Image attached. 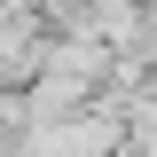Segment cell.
Here are the masks:
<instances>
[{
  "label": "cell",
  "mask_w": 157,
  "mask_h": 157,
  "mask_svg": "<svg viewBox=\"0 0 157 157\" xmlns=\"http://www.w3.org/2000/svg\"><path fill=\"white\" fill-rule=\"evenodd\" d=\"M141 157H157V118H149V126H141Z\"/></svg>",
  "instance_id": "obj_1"
}]
</instances>
